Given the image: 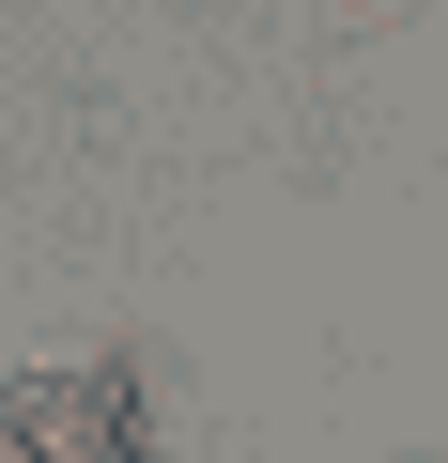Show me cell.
I'll return each mask as SVG.
<instances>
[{"label": "cell", "instance_id": "1", "mask_svg": "<svg viewBox=\"0 0 448 463\" xmlns=\"http://www.w3.org/2000/svg\"><path fill=\"white\" fill-rule=\"evenodd\" d=\"M0 463H139V371H47L0 386Z\"/></svg>", "mask_w": 448, "mask_h": 463}, {"label": "cell", "instance_id": "2", "mask_svg": "<svg viewBox=\"0 0 448 463\" xmlns=\"http://www.w3.org/2000/svg\"><path fill=\"white\" fill-rule=\"evenodd\" d=\"M139 463H170V448H139Z\"/></svg>", "mask_w": 448, "mask_h": 463}]
</instances>
